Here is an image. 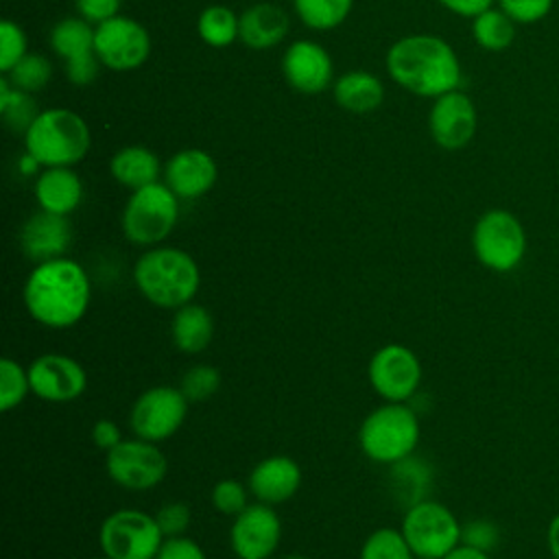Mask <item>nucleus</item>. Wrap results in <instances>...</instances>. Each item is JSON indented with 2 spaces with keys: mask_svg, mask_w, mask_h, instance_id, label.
<instances>
[{
  "mask_svg": "<svg viewBox=\"0 0 559 559\" xmlns=\"http://www.w3.org/2000/svg\"><path fill=\"white\" fill-rule=\"evenodd\" d=\"M24 308L39 325L66 330L76 325L92 299L87 271L72 258H55L33 266L22 290Z\"/></svg>",
  "mask_w": 559,
  "mask_h": 559,
  "instance_id": "obj_1",
  "label": "nucleus"
},
{
  "mask_svg": "<svg viewBox=\"0 0 559 559\" xmlns=\"http://www.w3.org/2000/svg\"><path fill=\"white\" fill-rule=\"evenodd\" d=\"M389 76L424 98H437L459 87L461 63L454 48L437 35H406L397 39L386 57Z\"/></svg>",
  "mask_w": 559,
  "mask_h": 559,
  "instance_id": "obj_2",
  "label": "nucleus"
},
{
  "mask_svg": "<svg viewBox=\"0 0 559 559\" xmlns=\"http://www.w3.org/2000/svg\"><path fill=\"white\" fill-rule=\"evenodd\" d=\"M133 284L157 308L177 310L194 301L201 286L197 260L177 247H148L133 264Z\"/></svg>",
  "mask_w": 559,
  "mask_h": 559,
  "instance_id": "obj_3",
  "label": "nucleus"
},
{
  "mask_svg": "<svg viewBox=\"0 0 559 559\" xmlns=\"http://www.w3.org/2000/svg\"><path fill=\"white\" fill-rule=\"evenodd\" d=\"M92 144L87 122L63 107L39 111L28 131L24 133V148L39 166H74Z\"/></svg>",
  "mask_w": 559,
  "mask_h": 559,
  "instance_id": "obj_4",
  "label": "nucleus"
},
{
  "mask_svg": "<svg viewBox=\"0 0 559 559\" xmlns=\"http://www.w3.org/2000/svg\"><path fill=\"white\" fill-rule=\"evenodd\" d=\"M419 435V417L406 402H384L362 419L358 445L367 459L395 465L415 452Z\"/></svg>",
  "mask_w": 559,
  "mask_h": 559,
  "instance_id": "obj_5",
  "label": "nucleus"
},
{
  "mask_svg": "<svg viewBox=\"0 0 559 559\" xmlns=\"http://www.w3.org/2000/svg\"><path fill=\"white\" fill-rule=\"evenodd\" d=\"M179 218V197L166 183H151L131 192L122 210V234L140 247H157L175 229Z\"/></svg>",
  "mask_w": 559,
  "mask_h": 559,
  "instance_id": "obj_6",
  "label": "nucleus"
},
{
  "mask_svg": "<svg viewBox=\"0 0 559 559\" xmlns=\"http://www.w3.org/2000/svg\"><path fill=\"white\" fill-rule=\"evenodd\" d=\"M472 251L493 273L515 271L526 253V231L520 218L502 207L483 212L472 229Z\"/></svg>",
  "mask_w": 559,
  "mask_h": 559,
  "instance_id": "obj_7",
  "label": "nucleus"
},
{
  "mask_svg": "<svg viewBox=\"0 0 559 559\" xmlns=\"http://www.w3.org/2000/svg\"><path fill=\"white\" fill-rule=\"evenodd\" d=\"M461 522L441 502L424 498L402 518V535L417 559H443L461 544Z\"/></svg>",
  "mask_w": 559,
  "mask_h": 559,
  "instance_id": "obj_8",
  "label": "nucleus"
},
{
  "mask_svg": "<svg viewBox=\"0 0 559 559\" xmlns=\"http://www.w3.org/2000/svg\"><path fill=\"white\" fill-rule=\"evenodd\" d=\"M162 544L155 515L140 509H118L98 528V546L109 559H155Z\"/></svg>",
  "mask_w": 559,
  "mask_h": 559,
  "instance_id": "obj_9",
  "label": "nucleus"
},
{
  "mask_svg": "<svg viewBox=\"0 0 559 559\" xmlns=\"http://www.w3.org/2000/svg\"><path fill=\"white\" fill-rule=\"evenodd\" d=\"M190 402L179 386L157 384L142 391L129 413V426L135 437L144 441H166L186 421Z\"/></svg>",
  "mask_w": 559,
  "mask_h": 559,
  "instance_id": "obj_10",
  "label": "nucleus"
},
{
  "mask_svg": "<svg viewBox=\"0 0 559 559\" xmlns=\"http://www.w3.org/2000/svg\"><path fill=\"white\" fill-rule=\"evenodd\" d=\"M105 469L118 487L129 491H146L166 478L168 461L157 443L133 437L122 439L105 454Z\"/></svg>",
  "mask_w": 559,
  "mask_h": 559,
  "instance_id": "obj_11",
  "label": "nucleus"
},
{
  "mask_svg": "<svg viewBox=\"0 0 559 559\" xmlns=\"http://www.w3.org/2000/svg\"><path fill=\"white\" fill-rule=\"evenodd\" d=\"M421 373L417 354L400 343L382 345L367 365L369 384L384 402H408L421 384Z\"/></svg>",
  "mask_w": 559,
  "mask_h": 559,
  "instance_id": "obj_12",
  "label": "nucleus"
},
{
  "mask_svg": "<svg viewBox=\"0 0 559 559\" xmlns=\"http://www.w3.org/2000/svg\"><path fill=\"white\" fill-rule=\"evenodd\" d=\"M94 50L98 61L114 70L127 72L140 68L151 52L148 31L127 15H116L94 28Z\"/></svg>",
  "mask_w": 559,
  "mask_h": 559,
  "instance_id": "obj_13",
  "label": "nucleus"
},
{
  "mask_svg": "<svg viewBox=\"0 0 559 559\" xmlns=\"http://www.w3.org/2000/svg\"><path fill=\"white\" fill-rule=\"evenodd\" d=\"M282 542V522L271 504L249 502L231 522L229 546L238 559H269Z\"/></svg>",
  "mask_w": 559,
  "mask_h": 559,
  "instance_id": "obj_14",
  "label": "nucleus"
},
{
  "mask_svg": "<svg viewBox=\"0 0 559 559\" xmlns=\"http://www.w3.org/2000/svg\"><path fill=\"white\" fill-rule=\"evenodd\" d=\"M31 391L35 397L52 404L79 400L87 389V371L68 354H41L28 365Z\"/></svg>",
  "mask_w": 559,
  "mask_h": 559,
  "instance_id": "obj_15",
  "label": "nucleus"
},
{
  "mask_svg": "<svg viewBox=\"0 0 559 559\" xmlns=\"http://www.w3.org/2000/svg\"><path fill=\"white\" fill-rule=\"evenodd\" d=\"M50 48L66 66V76L74 85H90L98 74L94 31L83 17H63L50 28Z\"/></svg>",
  "mask_w": 559,
  "mask_h": 559,
  "instance_id": "obj_16",
  "label": "nucleus"
},
{
  "mask_svg": "<svg viewBox=\"0 0 559 559\" xmlns=\"http://www.w3.org/2000/svg\"><path fill=\"white\" fill-rule=\"evenodd\" d=\"M478 116L474 100L461 92L452 90L435 98L428 114V129L437 146L445 151H459L467 146L476 133Z\"/></svg>",
  "mask_w": 559,
  "mask_h": 559,
  "instance_id": "obj_17",
  "label": "nucleus"
},
{
  "mask_svg": "<svg viewBox=\"0 0 559 559\" xmlns=\"http://www.w3.org/2000/svg\"><path fill=\"white\" fill-rule=\"evenodd\" d=\"M332 57L312 39L293 41L282 57L286 83L301 94H321L332 83Z\"/></svg>",
  "mask_w": 559,
  "mask_h": 559,
  "instance_id": "obj_18",
  "label": "nucleus"
},
{
  "mask_svg": "<svg viewBox=\"0 0 559 559\" xmlns=\"http://www.w3.org/2000/svg\"><path fill=\"white\" fill-rule=\"evenodd\" d=\"M72 242V227L68 216L39 210L31 214L20 229V247L35 264L63 258Z\"/></svg>",
  "mask_w": 559,
  "mask_h": 559,
  "instance_id": "obj_19",
  "label": "nucleus"
},
{
  "mask_svg": "<svg viewBox=\"0 0 559 559\" xmlns=\"http://www.w3.org/2000/svg\"><path fill=\"white\" fill-rule=\"evenodd\" d=\"M247 487L258 502L284 504L301 487V467L293 456L273 454L255 463L249 474Z\"/></svg>",
  "mask_w": 559,
  "mask_h": 559,
  "instance_id": "obj_20",
  "label": "nucleus"
},
{
  "mask_svg": "<svg viewBox=\"0 0 559 559\" xmlns=\"http://www.w3.org/2000/svg\"><path fill=\"white\" fill-rule=\"evenodd\" d=\"M218 168L210 153L201 148H183L175 153L164 168L166 186L179 199H199L216 183Z\"/></svg>",
  "mask_w": 559,
  "mask_h": 559,
  "instance_id": "obj_21",
  "label": "nucleus"
},
{
  "mask_svg": "<svg viewBox=\"0 0 559 559\" xmlns=\"http://www.w3.org/2000/svg\"><path fill=\"white\" fill-rule=\"evenodd\" d=\"M290 28L288 13L273 2L251 4L240 13L238 39L251 50H266L277 46Z\"/></svg>",
  "mask_w": 559,
  "mask_h": 559,
  "instance_id": "obj_22",
  "label": "nucleus"
},
{
  "mask_svg": "<svg viewBox=\"0 0 559 559\" xmlns=\"http://www.w3.org/2000/svg\"><path fill=\"white\" fill-rule=\"evenodd\" d=\"M35 199L39 210L68 216L83 199V183L72 166L44 168L35 181Z\"/></svg>",
  "mask_w": 559,
  "mask_h": 559,
  "instance_id": "obj_23",
  "label": "nucleus"
},
{
  "mask_svg": "<svg viewBox=\"0 0 559 559\" xmlns=\"http://www.w3.org/2000/svg\"><path fill=\"white\" fill-rule=\"evenodd\" d=\"M173 345L183 354H201L214 338V319L210 310L197 301H190L175 310L170 321Z\"/></svg>",
  "mask_w": 559,
  "mask_h": 559,
  "instance_id": "obj_24",
  "label": "nucleus"
},
{
  "mask_svg": "<svg viewBox=\"0 0 559 559\" xmlns=\"http://www.w3.org/2000/svg\"><path fill=\"white\" fill-rule=\"evenodd\" d=\"M334 100L341 109L352 114H367L382 105L384 100V85L382 81L365 70H352L336 79Z\"/></svg>",
  "mask_w": 559,
  "mask_h": 559,
  "instance_id": "obj_25",
  "label": "nucleus"
},
{
  "mask_svg": "<svg viewBox=\"0 0 559 559\" xmlns=\"http://www.w3.org/2000/svg\"><path fill=\"white\" fill-rule=\"evenodd\" d=\"M109 170L120 186L129 190H138L157 181L159 159L153 151L144 146H124L114 153L109 162Z\"/></svg>",
  "mask_w": 559,
  "mask_h": 559,
  "instance_id": "obj_26",
  "label": "nucleus"
},
{
  "mask_svg": "<svg viewBox=\"0 0 559 559\" xmlns=\"http://www.w3.org/2000/svg\"><path fill=\"white\" fill-rule=\"evenodd\" d=\"M472 35L480 48L498 52L513 44L515 22L500 7H489L476 17H472Z\"/></svg>",
  "mask_w": 559,
  "mask_h": 559,
  "instance_id": "obj_27",
  "label": "nucleus"
},
{
  "mask_svg": "<svg viewBox=\"0 0 559 559\" xmlns=\"http://www.w3.org/2000/svg\"><path fill=\"white\" fill-rule=\"evenodd\" d=\"M199 37L212 48H225L238 39L240 15L225 4H212L201 11L197 20Z\"/></svg>",
  "mask_w": 559,
  "mask_h": 559,
  "instance_id": "obj_28",
  "label": "nucleus"
},
{
  "mask_svg": "<svg viewBox=\"0 0 559 559\" xmlns=\"http://www.w3.org/2000/svg\"><path fill=\"white\" fill-rule=\"evenodd\" d=\"M0 114L9 131L26 133L33 120L39 116L33 94L15 90L7 76L0 79Z\"/></svg>",
  "mask_w": 559,
  "mask_h": 559,
  "instance_id": "obj_29",
  "label": "nucleus"
},
{
  "mask_svg": "<svg viewBox=\"0 0 559 559\" xmlns=\"http://www.w3.org/2000/svg\"><path fill=\"white\" fill-rule=\"evenodd\" d=\"M297 17L312 31H330L343 24L354 0H293Z\"/></svg>",
  "mask_w": 559,
  "mask_h": 559,
  "instance_id": "obj_30",
  "label": "nucleus"
},
{
  "mask_svg": "<svg viewBox=\"0 0 559 559\" xmlns=\"http://www.w3.org/2000/svg\"><path fill=\"white\" fill-rule=\"evenodd\" d=\"M358 559H417L400 528L382 526L367 535Z\"/></svg>",
  "mask_w": 559,
  "mask_h": 559,
  "instance_id": "obj_31",
  "label": "nucleus"
},
{
  "mask_svg": "<svg viewBox=\"0 0 559 559\" xmlns=\"http://www.w3.org/2000/svg\"><path fill=\"white\" fill-rule=\"evenodd\" d=\"M7 81L15 87V90H22V92H28V94H35L39 90H44L52 76V66L50 61L44 57V55H33V52H26L7 74Z\"/></svg>",
  "mask_w": 559,
  "mask_h": 559,
  "instance_id": "obj_32",
  "label": "nucleus"
},
{
  "mask_svg": "<svg viewBox=\"0 0 559 559\" xmlns=\"http://www.w3.org/2000/svg\"><path fill=\"white\" fill-rule=\"evenodd\" d=\"M28 393H33L28 367H22L17 360L4 356L0 360V411H13L26 400Z\"/></svg>",
  "mask_w": 559,
  "mask_h": 559,
  "instance_id": "obj_33",
  "label": "nucleus"
},
{
  "mask_svg": "<svg viewBox=\"0 0 559 559\" xmlns=\"http://www.w3.org/2000/svg\"><path fill=\"white\" fill-rule=\"evenodd\" d=\"M221 371L214 365L199 362L186 369L179 389L188 402H205L216 395V391L221 389Z\"/></svg>",
  "mask_w": 559,
  "mask_h": 559,
  "instance_id": "obj_34",
  "label": "nucleus"
},
{
  "mask_svg": "<svg viewBox=\"0 0 559 559\" xmlns=\"http://www.w3.org/2000/svg\"><path fill=\"white\" fill-rule=\"evenodd\" d=\"M249 493L238 478H221L210 491V502L218 513L236 518L249 504Z\"/></svg>",
  "mask_w": 559,
  "mask_h": 559,
  "instance_id": "obj_35",
  "label": "nucleus"
},
{
  "mask_svg": "<svg viewBox=\"0 0 559 559\" xmlns=\"http://www.w3.org/2000/svg\"><path fill=\"white\" fill-rule=\"evenodd\" d=\"M26 35L11 20L0 22V72L7 74L26 55Z\"/></svg>",
  "mask_w": 559,
  "mask_h": 559,
  "instance_id": "obj_36",
  "label": "nucleus"
},
{
  "mask_svg": "<svg viewBox=\"0 0 559 559\" xmlns=\"http://www.w3.org/2000/svg\"><path fill=\"white\" fill-rule=\"evenodd\" d=\"M153 515H155V522H157L164 539L186 535L190 524H192L190 507L186 502H179V500L164 502Z\"/></svg>",
  "mask_w": 559,
  "mask_h": 559,
  "instance_id": "obj_37",
  "label": "nucleus"
},
{
  "mask_svg": "<svg viewBox=\"0 0 559 559\" xmlns=\"http://www.w3.org/2000/svg\"><path fill=\"white\" fill-rule=\"evenodd\" d=\"M500 542V531L491 520H469L461 526V544L491 552Z\"/></svg>",
  "mask_w": 559,
  "mask_h": 559,
  "instance_id": "obj_38",
  "label": "nucleus"
},
{
  "mask_svg": "<svg viewBox=\"0 0 559 559\" xmlns=\"http://www.w3.org/2000/svg\"><path fill=\"white\" fill-rule=\"evenodd\" d=\"M498 7L515 24H533L550 13L552 0H498Z\"/></svg>",
  "mask_w": 559,
  "mask_h": 559,
  "instance_id": "obj_39",
  "label": "nucleus"
},
{
  "mask_svg": "<svg viewBox=\"0 0 559 559\" xmlns=\"http://www.w3.org/2000/svg\"><path fill=\"white\" fill-rule=\"evenodd\" d=\"M155 559H207V555L194 539H190L188 535H181V537H166Z\"/></svg>",
  "mask_w": 559,
  "mask_h": 559,
  "instance_id": "obj_40",
  "label": "nucleus"
},
{
  "mask_svg": "<svg viewBox=\"0 0 559 559\" xmlns=\"http://www.w3.org/2000/svg\"><path fill=\"white\" fill-rule=\"evenodd\" d=\"M122 0H74L79 17L90 24H103L118 15Z\"/></svg>",
  "mask_w": 559,
  "mask_h": 559,
  "instance_id": "obj_41",
  "label": "nucleus"
},
{
  "mask_svg": "<svg viewBox=\"0 0 559 559\" xmlns=\"http://www.w3.org/2000/svg\"><path fill=\"white\" fill-rule=\"evenodd\" d=\"M92 441L100 452L107 454L122 441V430L114 419L103 417V419L94 421V426H92Z\"/></svg>",
  "mask_w": 559,
  "mask_h": 559,
  "instance_id": "obj_42",
  "label": "nucleus"
},
{
  "mask_svg": "<svg viewBox=\"0 0 559 559\" xmlns=\"http://www.w3.org/2000/svg\"><path fill=\"white\" fill-rule=\"evenodd\" d=\"M441 7H445L448 11L463 15V17H476L478 13H483L485 9L493 7L496 0H437Z\"/></svg>",
  "mask_w": 559,
  "mask_h": 559,
  "instance_id": "obj_43",
  "label": "nucleus"
},
{
  "mask_svg": "<svg viewBox=\"0 0 559 559\" xmlns=\"http://www.w3.org/2000/svg\"><path fill=\"white\" fill-rule=\"evenodd\" d=\"M443 559H491V555L485 552V550L472 548V546H467V544H459V546L452 548Z\"/></svg>",
  "mask_w": 559,
  "mask_h": 559,
  "instance_id": "obj_44",
  "label": "nucleus"
},
{
  "mask_svg": "<svg viewBox=\"0 0 559 559\" xmlns=\"http://www.w3.org/2000/svg\"><path fill=\"white\" fill-rule=\"evenodd\" d=\"M546 542H548V550H550L552 559H559V513L552 515V520L548 524Z\"/></svg>",
  "mask_w": 559,
  "mask_h": 559,
  "instance_id": "obj_45",
  "label": "nucleus"
},
{
  "mask_svg": "<svg viewBox=\"0 0 559 559\" xmlns=\"http://www.w3.org/2000/svg\"><path fill=\"white\" fill-rule=\"evenodd\" d=\"M284 559H308V557H304V555H286Z\"/></svg>",
  "mask_w": 559,
  "mask_h": 559,
  "instance_id": "obj_46",
  "label": "nucleus"
},
{
  "mask_svg": "<svg viewBox=\"0 0 559 559\" xmlns=\"http://www.w3.org/2000/svg\"><path fill=\"white\" fill-rule=\"evenodd\" d=\"M96 559H109V557H105V555H103V557H96Z\"/></svg>",
  "mask_w": 559,
  "mask_h": 559,
  "instance_id": "obj_47",
  "label": "nucleus"
}]
</instances>
